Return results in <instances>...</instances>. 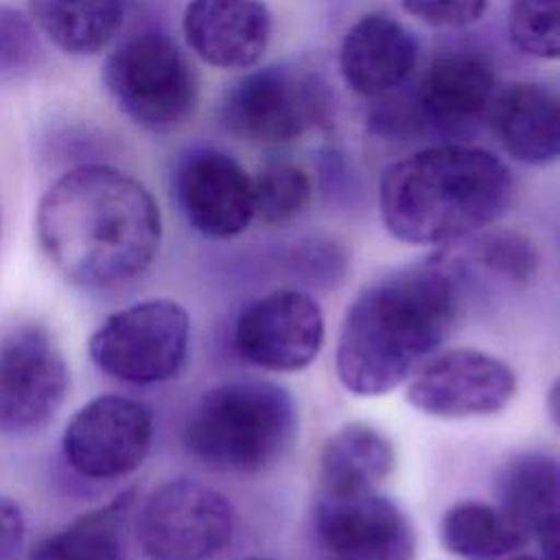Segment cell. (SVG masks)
I'll return each instance as SVG.
<instances>
[{
	"label": "cell",
	"mask_w": 560,
	"mask_h": 560,
	"mask_svg": "<svg viewBox=\"0 0 560 560\" xmlns=\"http://www.w3.org/2000/svg\"><path fill=\"white\" fill-rule=\"evenodd\" d=\"M35 230L42 252L68 282L112 289L155 260L162 214L133 175L107 164H81L42 195Z\"/></svg>",
	"instance_id": "obj_1"
},
{
	"label": "cell",
	"mask_w": 560,
	"mask_h": 560,
	"mask_svg": "<svg viewBox=\"0 0 560 560\" xmlns=\"http://www.w3.org/2000/svg\"><path fill=\"white\" fill-rule=\"evenodd\" d=\"M457 315V278L442 256L392 271L350 302L335 348L339 383L357 396H383L440 348Z\"/></svg>",
	"instance_id": "obj_2"
},
{
	"label": "cell",
	"mask_w": 560,
	"mask_h": 560,
	"mask_svg": "<svg viewBox=\"0 0 560 560\" xmlns=\"http://www.w3.org/2000/svg\"><path fill=\"white\" fill-rule=\"evenodd\" d=\"M510 199V168L486 149L453 142L389 164L378 184L387 232L418 247L453 245L486 230Z\"/></svg>",
	"instance_id": "obj_3"
},
{
	"label": "cell",
	"mask_w": 560,
	"mask_h": 560,
	"mask_svg": "<svg viewBox=\"0 0 560 560\" xmlns=\"http://www.w3.org/2000/svg\"><path fill=\"white\" fill-rule=\"evenodd\" d=\"M298 433L291 392L271 381L210 387L184 427V451L214 472H258L276 464Z\"/></svg>",
	"instance_id": "obj_4"
},
{
	"label": "cell",
	"mask_w": 560,
	"mask_h": 560,
	"mask_svg": "<svg viewBox=\"0 0 560 560\" xmlns=\"http://www.w3.org/2000/svg\"><path fill=\"white\" fill-rule=\"evenodd\" d=\"M103 85L138 127L171 131L195 109L197 74L179 46L155 31L122 39L103 63Z\"/></svg>",
	"instance_id": "obj_5"
},
{
	"label": "cell",
	"mask_w": 560,
	"mask_h": 560,
	"mask_svg": "<svg viewBox=\"0 0 560 560\" xmlns=\"http://www.w3.org/2000/svg\"><path fill=\"white\" fill-rule=\"evenodd\" d=\"M190 315L168 298L133 302L92 332L88 352L107 376L131 385H155L175 378L188 357Z\"/></svg>",
	"instance_id": "obj_6"
},
{
	"label": "cell",
	"mask_w": 560,
	"mask_h": 560,
	"mask_svg": "<svg viewBox=\"0 0 560 560\" xmlns=\"http://www.w3.org/2000/svg\"><path fill=\"white\" fill-rule=\"evenodd\" d=\"M232 534L228 497L190 477L153 488L136 516V540L149 560H212Z\"/></svg>",
	"instance_id": "obj_7"
},
{
	"label": "cell",
	"mask_w": 560,
	"mask_h": 560,
	"mask_svg": "<svg viewBox=\"0 0 560 560\" xmlns=\"http://www.w3.org/2000/svg\"><path fill=\"white\" fill-rule=\"evenodd\" d=\"M324 114L326 98L319 81L282 66L247 72L219 103L221 125L260 144L293 142L322 122Z\"/></svg>",
	"instance_id": "obj_8"
},
{
	"label": "cell",
	"mask_w": 560,
	"mask_h": 560,
	"mask_svg": "<svg viewBox=\"0 0 560 560\" xmlns=\"http://www.w3.org/2000/svg\"><path fill=\"white\" fill-rule=\"evenodd\" d=\"M70 387L66 359L42 324L15 326L0 341V435L42 431Z\"/></svg>",
	"instance_id": "obj_9"
},
{
	"label": "cell",
	"mask_w": 560,
	"mask_h": 560,
	"mask_svg": "<svg viewBox=\"0 0 560 560\" xmlns=\"http://www.w3.org/2000/svg\"><path fill=\"white\" fill-rule=\"evenodd\" d=\"M153 444L151 409L129 396L103 394L85 402L61 433L66 464L92 481H112L138 470Z\"/></svg>",
	"instance_id": "obj_10"
},
{
	"label": "cell",
	"mask_w": 560,
	"mask_h": 560,
	"mask_svg": "<svg viewBox=\"0 0 560 560\" xmlns=\"http://www.w3.org/2000/svg\"><path fill=\"white\" fill-rule=\"evenodd\" d=\"M514 394V370L477 348H451L427 359L407 385V400L416 409L444 420L499 413Z\"/></svg>",
	"instance_id": "obj_11"
},
{
	"label": "cell",
	"mask_w": 560,
	"mask_h": 560,
	"mask_svg": "<svg viewBox=\"0 0 560 560\" xmlns=\"http://www.w3.org/2000/svg\"><path fill=\"white\" fill-rule=\"evenodd\" d=\"M232 341L241 359L267 372L308 368L324 343V315L304 291L276 289L238 313Z\"/></svg>",
	"instance_id": "obj_12"
},
{
	"label": "cell",
	"mask_w": 560,
	"mask_h": 560,
	"mask_svg": "<svg viewBox=\"0 0 560 560\" xmlns=\"http://www.w3.org/2000/svg\"><path fill=\"white\" fill-rule=\"evenodd\" d=\"M313 532L328 560H416V532L400 505L383 494H319Z\"/></svg>",
	"instance_id": "obj_13"
},
{
	"label": "cell",
	"mask_w": 560,
	"mask_h": 560,
	"mask_svg": "<svg viewBox=\"0 0 560 560\" xmlns=\"http://www.w3.org/2000/svg\"><path fill=\"white\" fill-rule=\"evenodd\" d=\"M173 192L188 225L208 238H234L254 219L249 173L212 147L190 149L177 160Z\"/></svg>",
	"instance_id": "obj_14"
},
{
	"label": "cell",
	"mask_w": 560,
	"mask_h": 560,
	"mask_svg": "<svg viewBox=\"0 0 560 560\" xmlns=\"http://www.w3.org/2000/svg\"><path fill=\"white\" fill-rule=\"evenodd\" d=\"M182 31L188 48L208 66L245 70L269 46L271 13L262 0H190Z\"/></svg>",
	"instance_id": "obj_15"
},
{
	"label": "cell",
	"mask_w": 560,
	"mask_h": 560,
	"mask_svg": "<svg viewBox=\"0 0 560 560\" xmlns=\"http://www.w3.org/2000/svg\"><path fill=\"white\" fill-rule=\"evenodd\" d=\"M418 61L416 37L385 13L361 15L339 46V70L348 88L365 98L398 90Z\"/></svg>",
	"instance_id": "obj_16"
},
{
	"label": "cell",
	"mask_w": 560,
	"mask_h": 560,
	"mask_svg": "<svg viewBox=\"0 0 560 560\" xmlns=\"http://www.w3.org/2000/svg\"><path fill=\"white\" fill-rule=\"evenodd\" d=\"M494 101V72L472 52H446L424 70L416 103L420 116L440 129L475 122Z\"/></svg>",
	"instance_id": "obj_17"
},
{
	"label": "cell",
	"mask_w": 560,
	"mask_h": 560,
	"mask_svg": "<svg viewBox=\"0 0 560 560\" xmlns=\"http://www.w3.org/2000/svg\"><path fill=\"white\" fill-rule=\"evenodd\" d=\"M492 127L516 162L540 166L560 160V98L542 85H508L492 101Z\"/></svg>",
	"instance_id": "obj_18"
},
{
	"label": "cell",
	"mask_w": 560,
	"mask_h": 560,
	"mask_svg": "<svg viewBox=\"0 0 560 560\" xmlns=\"http://www.w3.org/2000/svg\"><path fill=\"white\" fill-rule=\"evenodd\" d=\"M394 446L368 422L339 427L319 451V494L348 497L374 492L394 470Z\"/></svg>",
	"instance_id": "obj_19"
},
{
	"label": "cell",
	"mask_w": 560,
	"mask_h": 560,
	"mask_svg": "<svg viewBox=\"0 0 560 560\" xmlns=\"http://www.w3.org/2000/svg\"><path fill=\"white\" fill-rule=\"evenodd\" d=\"M494 505L527 536L560 512V459L521 451L501 464L492 483Z\"/></svg>",
	"instance_id": "obj_20"
},
{
	"label": "cell",
	"mask_w": 560,
	"mask_h": 560,
	"mask_svg": "<svg viewBox=\"0 0 560 560\" xmlns=\"http://www.w3.org/2000/svg\"><path fill=\"white\" fill-rule=\"evenodd\" d=\"M136 499V486L120 490L105 505L42 538L31 549L28 560H127L122 529Z\"/></svg>",
	"instance_id": "obj_21"
},
{
	"label": "cell",
	"mask_w": 560,
	"mask_h": 560,
	"mask_svg": "<svg viewBox=\"0 0 560 560\" xmlns=\"http://www.w3.org/2000/svg\"><path fill=\"white\" fill-rule=\"evenodd\" d=\"M127 0H31L35 26L68 55H96L118 35Z\"/></svg>",
	"instance_id": "obj_22"
},
{
	"label": "cell",
	"mask_w": 560,
	"mask_h": 560,
	"mask_svg": "<svg viewBox=\"0 0 560 560\" xmlns=\"http://www.w3.org/2000/svg\"><path fill=\"white\" fill-rule=\"evenodd\" d=\"M442 547L462 560H503L529 540L494 503L466 499L440 518Z\"/></svg>",
	"instance_id": "obj_23"
},
{
	"label": "cell",
	"mask_w": 560,
	"mask_h": 560,
	"mask_svg": "<svg viewBox=\"0 0 560 560\" xmlns=\"http://www.w3.org/2000/svg\"><path fill=\"white\" fill-rule=\"evenodd\" d=\"M464 241L468 262L514 284L529 280L538 267L534 243L514 230H481Z\"/></svg>",
	"instance_id": "obj_24"
},
{
	"label": "cell",
	"mask_w": 560,
	"mask_h": 560,
	"mask_svg": "<svg viewBox=\"0 0 560 560\" xmlns=\"http://www.w3.org/2000/svg\"><path fill=\"white\" fill-rule=\"evenodd\" d=\"M254 217L265 223H287L311 201V179L304 168L291 162H273L252 177Z\"/></svg>",
	"instance_id": "obj_25"
},
{
	"label": "cell",
	"mask_w": 560,
	"mask_h": 560,
	"mask_svg": "<svg viewBox=\"0 0 560 560\" xmlns=\"http://www.w3.org/2000/svg\"><path fill=\"white\" fill-rule=\"evenodd\" d=\"M508 33L521 52L547 61L560 59V0H512Z\"/></svg>",
	"instance_id": "obj_26"
},
{
	"label": "cell",
	"mask_w": 560,
	"mask_h": 560,
	"mask_svg": "<svg viewBox=\"0 0 560 560\" xmlns=\"http://www.w3.org/2000/svg\"><path fill=\"white\" fill-rule=\"evenodd\" d=\"M402 9L427 26L462 28L479 22L490 0H400Z\"/></svg>",
	"instance_id": "obj_27"
},
{
	"label": "cell",
	"mask_w": 560,
	"mask_h": 560,
	"mask_svg": "<svg viewBox=\"0 0 560 560\" xmlns=\"http://www.w3.org/2000/svg\"><path fill=\"white\" fill-rule=\"evenodd\" d=\"M37 42L26 18L0 7V72L26 66L35 55Z\"/></svg>",
	"instance_id": "obj_28"
},
{
	"label": "cell",
	"mask_w": 560,
	"mask_h": 560,
	"mask_svg": "<svg viewBox=\"0 0 560 560\" xmlns=\"http://www.w3.org/2000/svg\"><path fill=\"white\" fill-rule=\"evenodd\" d=\"M26 534V518L20 508L9 497H0V560H13L22 545Z\"/></svg>",
	"instance_id": "obj_29"
},
{
	"label": "cell",
	"mask_w": 560,
	"mask_h": 560,
	"mask_svg": "<svg viewBox=\"0 0 560 560\" xmlns=\"http://www.w3.org/2000/svg\"><path fill=\"white\" fill-rule=\"evenodd\" d=\"M538 545L542 551V560H560V512L551 516L538 532Z\"/></svg>",
	"instance_id": "obj_30"
},
{
	"label": "cell",
	"mask_w": 560,
	"mask_h": 560,
	"mask_svg": "<svg viewBox=\"0 0 560 560\" xmlns=\"http://www.w3.org/2000/svg\"><path fill=\"white\" fill-rule=\"evenodd\" d=\"M547 411L556 422V427L560 429V378L547 392Z\"/></svg>",
	"instance_id": "obj_31"
},
{
	"label": "cell",
	"mask_w": 560,
	"mask_h": 560,
	"mask_svg": "<svg viewBox=\"0 0 560 560\" xmlns=\"http://www.w3.org/2000/svg\"><path fill=\"white\" fill-rule=\"evenodd\" d=\"M508 560H542V558H534V556H514V558H508Z\"/></svg>",
	"instance_id": "obj_32"
},
{
	"label": "cell",
	"mask_w": 560,
	"mask_h": 560,
	"mask_svg": "<svg viewBox=\"0 0 560 560\" xmlns=\"http://www.w3.org/2000/svg\"><path fill=\"white\" fill-rule=\"evenodd\" d=\"M245 560H269V558H245Z\"/></svg>",
	"instance_id": "obj_33"
}]
</instances>
